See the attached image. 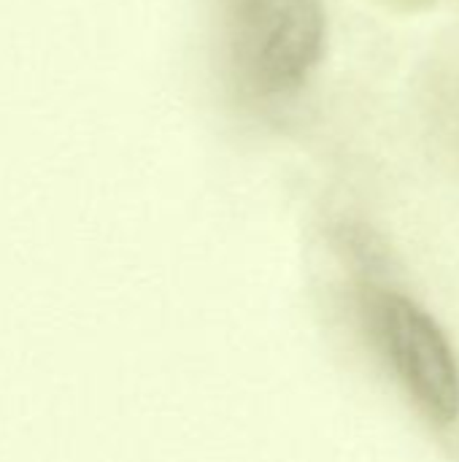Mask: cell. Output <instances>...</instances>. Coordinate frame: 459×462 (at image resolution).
Masks as SVG:
<instances>
[{"label": "cell", "mask_w": 459, "mask_h": 462, "mask_svg": "<svg viewBox=\"0 0 459 462\" xmlns=\"http://www.w3.org/2000/svg\"><path fill=\"white\" fill-rule=\"evenodd\" d=\"M325 49V0H225V60L243 100H289L311 81Z\"/></svg>", "instance_id": "cell-1"}, {"label": "cell", "mask_w": 459, "mask_h": 462, "mask_svg": "<svg viewBox=\"0 0 459 462\" xmlns=\"http://www.w3.org/2000/svg\"><path fill=\"white\" fill-rule=\"evenodd\" d=\"M368 317L379 349L419 414L449 428L459 417V365L441 325L400 292H371Z\"/></svg>", "instance_id": "cell-2"}, {"label": "cell", "mask_w": 459, "mask_h": 462, "mask_svg": "<svg viewBox=\"0 0 459 462\" xmlns=\"http://www.w3.org/2000/svg\"><path fill=\"white\" fill-rule=\"evenodd\" d=\"M414 106L427 133L459 160V30L441 32L417 62Z\"/></svg>", "instance_id": "cell-3"}, {"label": "cell", "mask_w": 459, "mask_h": 462, "mask_svg": "<svg viewBox=\"0 0 459 462\" xmlns=\"http://www.w3.org/2000/svg\"><path fill=\"white\" fill-rule=\"evenodd\" d=\"M381 5H387L390 11L395 14H425V11H433L438 5V0H379Z\"/></svg>", "instance_id": "cell-4"}]
</instances>
